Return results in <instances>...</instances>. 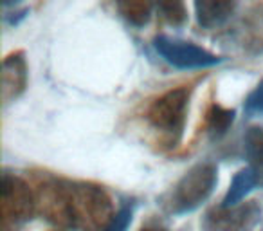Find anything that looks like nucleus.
Returning a JSON list of instances; mask_svg holds the SVG:
<instances>
[{"label":"nucleus","mask_w":263,"mask_h":231,"mask_svg":"<svg viewBox=\"0 0 263 231\" xmlns=\"http://www.w3.org/2000/svg\"><path fill=\"white\" fill-rule=\"evenodd\" d=\"M44 208L56 224L78 231H99L114 217L110 199L101 188L69 181L47 186Z\"/></svg>","instance_id":"obj_1"},{"label":"nucleus","mask_w":263,"mask_h":231,"mask_svg":"<svg viewBox=\"0 0 263 231\" xmlns=\"http://www.w3.org/2000/svg\"><path fill=\"white\" fill-rule=\"evenodd\" d=\"M216 186V166L211 163H200L190 168L180 181L164 197L166 211L173 215L195 211L213 193Z\"/></svg>","instance_id":"obj_2"},{"label":"nucleus","mask_w":263,"mask_h":231,"mask_svg":"<svg viewBox=\"0 0 263 231\" xmlns=\"http://www.w3.org/2000/svg\"><path fill=\"white\" fill-rule=\"evenodd\" d=\"M34 197L29 186L20 177L4 173L2 175V231H16L27 220H31L34 213Z\"/></svg>","instance_id":"obj_3"},{"label":"nucleus","mask_w":263,"mask_h":231,"mask_svg":"<svg viewBox=\"0 0 263 231\" xmlns=\"http://www.w3.org/2000/svg\"><path fill=\"white\" fill-rule=\"evenodd\" d=\"M187 99H190V94L186 88H175V91L166 92L164 96L155 99L154 105L148 110V121L157 130L164 132L166 136L173 137V143L182 134Z\"/></svg>","instance_id":"obj_4"},{"label":"nucleus","mask_w":263,"mask_h":231,"mask_svg":"<svg viewBox=\"0 0 263 231\" xmlns=\"http://www.w3.org/2000/svg\"><path fill=\"white\" fill-rule=\"evenodd\" d=\"M261 220V208L254 201L241 202L233 208L211 209L202 219L204 231H252Z\"/></svg>","instance_id":"obj_5"},{"label":"nucleus","mask_w":263,"mask_h":231,"mask_svg":"<svg viewBox=\"0 0 263 231\" xmlns=\"http://www.w3.org/2000/svg\"><path fill=\"white\" fill-rule=\"evenodd\" d=\"M154 45L166 62L179 69H204V67L216 65L220 62L216 55L191 44V42L177 40V38H170L164 34L155 38Z\"/></svg>","instance_id":"obj_6"},{"label":"nucleus","mask_w":263,"mask_h":231,"mask_svg":"<svg viewBox=\"0 0 263 231\" xmlns=\"http://www.w3.org/2000/svg\"><path fill=\"white\" fill-rule=\"evenodd\" d=\"M27 85V63L22 52L9 55L2 62V101L4 105L15 101Z\"/></svg>","instance_id":"obj_7"},{"label":"nucleus","mask_w":263,"mask_h":231,"mask_svg":"<svg viewBox=\"0 0 263 231\" xmlns=\"http://www.w3.org/2000/svg\"><path fill=\"white\" fill-rule=\"evenodd\" d=\"M236 4L229 0H200L195 2V11H197V20L202 27H216L223 24L231 15H233Z\"/></svg>","instance_id":"obj_8"},{"label":"nucleus","mask_w":263,"mask_h":231,"mask_svg":"<svg viewBox=\"0 0 263 231\" xmlns=\"http://www.w3.org/2000/svg\"><path fill=\"white\" fill-rule=\"evenodd\" d=\"M245 154L258 186H263V129L252 127L245 134Z\"/></svg>","instance_id":"obj_9"},{"label":"nucleus","mask_w":263,"mask_h":231,"mask_svg":"<svg viewBox=\"0 0 263 231\" xmlns=\"http://www.w3.org/2000/svg\"><path fill=\"white\" fill-rule=\"evenodd\" d=\"M254 186H258V181H256L254 173L251 172V168L240 170V172L234 175L233 183H231L229 190H227L226 197L222 201V208H233V206L241 204L245 197L254 190Z\"/></svg>","instance_id":"obj_10"},{"label":"nucleus","mask_w":263,"mask_h":231,"mask_svg":"<svg viewBox=\"0 0 263 231\" xmlns=\"http://www.w3.org/2000/svg\"><path fill=\"white\" fill-rule=\"evenodd\" d=\"M117 9H119L121 15H123L128 22L141 27V26H144V24H148V20H150L154 4L144 2V0H126V2H119Z\"/></svg>","instance_id":"obj_11"},{"label":"nucleus","mask_w":263,"mask_h":231,"mask_svg":"<svg viewBox=\"0 0 263 231\" xmlns=\"http://www.w3.org/2000/svg\"><path fill=\"white\" fill-rule=\"evenodd\" d=\"M234 121V110L223 109L220 105H213L208 114V125L213 132L223 134Z\"/></svg>","instance_id":"obj_12"},{"label":"nucleus","mask_w":263,"mask_h":231,"mask_svg":"<svg viewBox=\"0 0 263 231\" xmlns=\"http://www.w3.org/2000/svg\"><path fill=\"white\" fill-rule=\"evenodd\" d=\"M157 9L170 24H173V26H180L187 16L186 6H184L182 2H161V4L157 6Z\"/></svg>","instance_id":"obj_13"},{"label":"nucleus","mask_w":263,"mask_h":231,"mask_svg":"<svg viewBox=\"0 0 263 231\" xmlns=\"http://www.w3.org/2000/svg\"><path fill=\"white\" fill-rule=\"evenodd\" d=\"M130 222H132V208L124 206V208H121L119 211L112 217V220L99 231H126Z\"/></svg>","instance_id":"obj_14"},{"label":"nucleus","mask_w":263,"mask_h":231,"mask_svg":"<svg viewBox=\"0 0 263 231\" xmlns=\"http://www.w3.org/2000/svg\"><path fill=\"white\" fill-rule=\"evenodd\" d=\"M245 110L251 114H259L263 116V80L258 83V87L249 94L245 99Z\"/></svg>","instance_id":"obj_15"},{"label":"nucleus","mask_w":263,"mask_h":231,"mask_svg":"<svg viewBox=\"0 0 263 231\" xmlns=\"http://www.w3.org/2000/svg\"><path fill=\"white\" fill-rule=\"evenodd\" d=\"M139 231H166V229L161 226H146V227H141Z\"/></svg>","instance_id":"obj_16"}]
</instances>
